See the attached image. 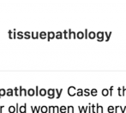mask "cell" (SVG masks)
I'll return each mask as SVG.
<instances>
[{
	"label": "cell",
	"instance_id": "obj_1",
	"mask_svg": "<svg viewBox=\"0 0 126 113\" xmlns=\"http://www.w3.org/2000/svg\"><path fill=\"white\" fill-rule=\"evenodd\" d=\"M104 32L102 31H98L97 33H96V37H97L98 39V41H102L104 40Z\"/></svg>",
	"mask_w": 126,
	"mask_h": 113
},
{
	"label": "cell",
	"instance_id": "obj_2",
	"mask_svg": "<svg viewBox=\"0 0 126 113\" xmlns=\"http://www.w3.org/2000/svg\"><path fill=\"white\" fill-rule=\"evenodd\" d=\"M68 93H69V94L70 96H74L75 94H76V89L74 86H70L69 88V90H68Z\"/></svg>",
	"mask_w": 126,
	"mask_h": 113
},
{
	"label": "cell",
	"instance_id": "obj_3",
	"mask_svg": "<svg viewBox=\"0 0 126 113\" xmlns=\"http://www.w3.org/2000/svg\"><path fill=\"white\" fill-rule=\"evenodd\" d=\"M99 111H100L101 113H103V106H101V105H100L99 104H96V113L99 112Z\"/></svg>",
	"mask_w": 126,
	"mask_h": 113
},
{
	"label": "cell",
	"instance_id": "obj_4",
	"mask_svg": "<svg viewBox=\"0 0 126 113\" xmlns=\"http://www.w3.org/2000/svg\"><path fill=\"white\" fill-rule=\"evenodd\" d=\"M87 37H88V38H90V39H94V38H95V37H96V33H95V32H94V31H91V32H89V33H88Z\"/></svg>",
	"mask_w": 126,
	"mask_h": 113
},
{
	"label": "cell",
	"instance_id": "obj_5",
	"mask_svg": "<svg viewBox=\"0 0 126 113\" xmlns=\"http://www.w3.org/2000/svg\"><path fill=\"white\" fill-rule=\"evenodd\" d=\"M98 94V90L97 89H92V90H90V95H92L93 97H95L96 95Z\"/></svg>",
	"mask_w": 126,
	"mask_h": 113
},
{
	"label": "cell",
	"instance_id": "obj_6",
	"mask_svg": "<svg viewBox=\"0 0 126 113\" xmlns=\"http://www.w3.org/2000/svg\"><path fill=\"white\" fill-rule=\"evenodd\" d=\"M101 93L103 96H108V95H109V90L106 88H104L103 90H102Z\"/></svg>",
	"mask_w": 126,
	"mask_h": 113
},
{
	"label": "cell",
	"instance_id": "obj_7",
	"mask_svg": "<svg viewBox=\"0 0 126 113\" xmlns=\"http://www.w3.org/2000/svg\"><path fill=\"white\" fill-rule=\"evenodd\" d=\"M111 35H112V32H109V33H107V32H104V35H106V41H109V39H110L111 37Z\"/></svg>",
	"mask_w": 126,
	"mask_h": 113
},
{
	"label": "cell",
	"instance_id": "obj_8",
	"mask_svg": "<svg viewBox=\"0 0 126 113\" xmlns=\"http://www.w3.org/2000/svg\"><path fill=\"white\" fill-rule=\"evenodd\" d=\"M75 36L77 37V38H79V39H81V38H83L84 37V33L83 32H81V31H80V32H78V33L76 34Z\"/></svg>",
	"mask_w": 126,
	"mask_h": 113
},
{
	"label": "cell",
	"instance_id": "obj_9",
	"mask_svg": "<svg viewBox=\"0 0 126 113\" xmlns=\"http://www.w3.org/2000/svg\"><path fill=\"white\" fill-rule=\"evenodd\" d=\"M83 95L85 97H87L90 95V90L89 89H85V90H83Z\"/></svg>",
	"mask_w": 126,
	"mask_h": 113
},
{
	"label": "cell",
	"instance_id": "obj_10",
	"mask_svg": "<svg viewBox=\"0 0 126 113\" xmlns=\"http://www.w3.org/2000/svg\"><path fill=\"white\" fill-rule=\"evenodd\" d=\"M76 94L79 97L82 96V95H83V90H82V89H78V90H76Z\"/></svg>",
	"mask_w": 126,
	"mask_h": 113
},
{
	"label": "cell",
	"instance_id": "obj_11",
	"mask_svg": "<svg viewBox=\"0 0 126 113\" xmlns=\"http://www.w3.org/2000/svg\"><path fill=\"white\" fill-rule=\"evenodd\" d=\"M107 111H108V112H109V113H113L114 112V106H112V105L108 106Z\"/></svg>",
	"mask_w": 126,
	"mask_h": 113
},
{
	"label": "cell",
	"instance_id": "obj_12",
	"mask_svg": "<svg viewBox=\"0 0 126 113\" xmlns=\"http://www.w3.org/2000/svg\"><path fill=\"white\" fill-rule=\"evenodd\" d=\"M91 109H92V113H96V106L94 105L91 104Z\"/></svg>",
	"mask_w": 126,
	"mask_h": 113
},
{
	"label": "cell",
	"instance_id": "obj_13",
	"mask_svg": "<svg viewBox=\"0 0 126 113\" xmlns=\"http://www.w3.org/2000/svg\"><path fill=\"white\" fill-rule=\"evenodd\" d=\"M122 89V96H126V88L124 86H123Z\"/></svg>",
	"mask_w": 126,
	"mask_h": 113
},
{
	"label": "cell",
	"instance_id": "obj_14",
	"mask_svg": "<svg viewBox=\"0 0 126 113\" xmlns=\"http://www.w3.org/2000/svg\"><path fill=\"white\" fill-rule=\"evenodd\" d=\"M68 112H74V107L72 106L68 107Z\"/></svg>",
	"mask_w": 126,
	"mask_h": 113
},
{
	"label": "cell",
	"instance_id": "obj_15",
	"mask_svg": "<svg viewBox=\"0 0 126 113\" xmlns=\"http://www.w3.org/2000/svg\"><path fill=\"white\" fill-rule=\"evenodd\" d=\"M118 96H122V90H121V87H118Z\"/></svg>",
	"mask_w": 126,
	"mask_h": 113
},
{
	"label": "cell",
	"instance_id": "obj_16",
	"mask_svg": "<svg viewBox=\"0 0 126 113\" xmlns=\"http://www.w3.org/2000/svg\"><path fill=\"white\" fill-rule=\"evenodd\" d=\"M112 91H113V86H111L109 89V95L110 96H112Z\"/></svg>",
	"mask_w": 126,
	"mask_h": 113
},
{
	"label": "cell",
	"instance_id": "obj_17",
	"mask_svg": "<svg viewBox=\"0 0 126 113\" xmlns=\"http://www.w3.org/2000/svg\"><path fill=\"white\" fill-rule=\"evenodd\" d=\"M87 35H88V31H87V29H86L85 33H84V38H88V37H87Z\"/></svg>",
	"mask_w": 126,
	"mask_h": 113
},
{
	"label": "cell",
	"instance_id": "obj_18",
	"mask_svg": "<svg viewBox=\"0 0 126 113\" xmlns=\"http://www.w3.org/2000/svg\"><path fill=\"white\" fill-rule=\"evenodd\" d=\"M61 112H63V113H64L65 111H66V107H64V106H62L61 107Z\"/></svg>",
	"mask_w": 126,
	"mask_h": 113
},
{
	"label": "cell",
	"instance_id": "obj_19",
	"mask_svg": "<svg viewBox=\"0 0 126 113\" xmlns=\"http://www.w3.org/2000/svg\"><path fill=\"white\" fill-rule=\"evenodd\" d=\"M87 111L89 113H92V109H91V104H89V106H88V109H87Z\"/></svg>",
	"mask_w": 126,
	"mask_h": 113
},
{
	"label": "cell",
	"instance_id": "obj_20",
	"mask_svg": "<svg viewBox=\"0 0 126 113\" xmlns=\"http://www.w3.org/2000/svg\"><path fill=\"white\" fill-rule=\"evenodd\" d=\"M78 108H79V111H80V112H81V107H78Z\"/></svg>",
	"mask_w": 126,
	"mask_h": 113
}]
</instances>
